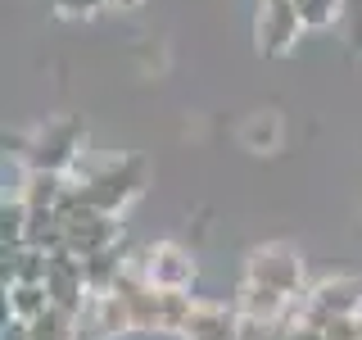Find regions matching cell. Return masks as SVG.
<instances>
[{"label": "cell", "mask_w": 362, "mask_h": 340, "mask_svg": "<svg viewBox=\"0 0 362 340\" xmlns=\"http://www.w3.org/2000/svg\"><path fill=\"white\" fill-rule=\"evenodd\" d=\"M141 268H145V281H150L154 290H190V281H195V259H190V249H181L173 241H158L141 254Z\"/></svg>", "instance_id": "52a82bcc"}, {"label": "cell", "mask_w": 362, "mask_h": 340, "mask_svg": "<svg viewBox=\"0 0 362 340\" xmlns=\"http://www.w3.org/2000/svg\"><path fill=\"white\" fill-rule=\"evenodd\" d=\"M240 313L235 304H213V300H195L186 327H181V340H240Z\"/></svg>", "instance_id": "9c48e42d"}, {"label": "cell", "mask_w": 362, "mask_h": 340, "mask_svg": "<svg viewBox=\"0 0 362 340\" xmlns=\"http://www.w3.org/2000/svg\"><path fill=\"white\" fill-rule=\"evenodd\" d=\"M303 37V18L294 9V0H258V18H254V41L258 55L267 60H281L290 55Z\"/></svg>", "instance_id": "8992f818"}, {"label": "cell", "mask_w": 362, "mask_h": 340, "mask_svg": "<svg viewBox=\"0 0 362 340\" xmlns=\"http://www.w3.org/2000/svg\"><path fill=\"white\" fill-rule=\"evenodd\" d=\"M5 340H32V327H28V322H14V317H9V327H5Z\"/></svg>", "instance_id": "44dd1931"}, {"label": "cell", "mask_w": 362, "mask_h": 340, "mask_svg": "<svg viewBox=\"0 0 362 340\" xmlns=\"http://www.w3.org/2000/svg\"><path fill=\"white\" fill-rule=\"evenodd\" d=\"M109 5H118V9H132V5H141V0H109Z\"/></svg>", "instance_id": "7402d4cb"}, {"label": "cell", "mask_w": 362, "mask_h": 340, "mask_svg": "<svg viewBox=\"0 0 362 340\" xmlns=\"http://www.w3.org/2000/svg\"><path fill=\"white\" fill-rule=\"evenodd\" d=\"M190 309H195V300H190L186 290H158V332H177L181 336Z\"/></svg>", "instance_id": "2e32d148"}, {"label": "cell", "mask_w": 362, "mask_h": 340, "mask_svg": "<svg viewBox=\"0 0 362 340\" xmlns=\"http://www.w3.org/2000/svg\"><path fill=\"white\" fill-rule=\"evenodd\" d=\"M86 322H90V332H95L100 340L132 336V332H136V322H132V304H127V295H118V290L95 295V300H90V309H86Z\"/></svg>", "instance_id": "8fae6325"}, {"label": "cell", "mask_w": 362, "mask_h": 340, "mask_svg": "<svg viewBox=\"0 0 362 340\" xmlns=\"http://www.w3.org/2000/svg\"><path fill=\"white\" fill-rule=\"evenodd\" d=\"M358 313H362V281L358 277H322L299 300V317L313 327H326L335 317H358Z\"/></svg>", "instance_id": "5b68a950"}, {"label": "cell", "mask_w": 362, "mask_h": 340, "mask_svg": "<svg viewBox=\"0 0 362 340\" xmlns=\"http://www.w3.org/2000/svg\"><path fill=\"white\" fill-rule=\"evenodd\" d=\"M54 5V14L59 18H77V23H86V18H95L100 9L109 5V0H50Z\"/></svg>", "instance_id": "d6986e66"}, {"label": "cell", "mask_w": 362, "mask_h": 340, "mask_svg": "<svg viewBox=\"0 0 362 340\" xmlns=\"http://www.w3.org/2000/svg\"><path fill=\"white\" fill-rule=\"evenodd\" d=\"M235 313H240V322H254V327H276L281 317H286L290 300L267 286H254V281H240V290H235Z\"/></svg>", "instance_id": "30bf717a"}, {"label": "cell", "mask_w": 362, "mask_h": 340, "mask_svg": "<svg viewBox=\"0 0 362 340\" xmlns=\"http://www.w3.org/2000/svg\"><path fill=\"white\" fill-rule=\"evenodd\" d=\"M276 340H326L322 327H313V322H303V317H294V322H286L276 332Z\"/></svg>", "instance_id": "ffe728a7"}, {"label": "cell", "mask_w": 362, "mask_h": 340, "mask_svg": "<svg viewBox=\"0 0 362 340\" xmlns=\"http://www.w3.org/2000/svg\"><path fill=\"white\" fill-rule=\"evenodd\" d=\"M145 181H150V164H145L141 154H118V159L95 164V168L82 177V186H73V191L82 196L86 209L118 218V213L145 191Z\"/></svg>", "instance_id": "6da1fadb"}, {"label": "cell", "mask_w": 362, "mask_h": 340, "mask_svg": "<svg viewBox=\"0 0 362 340\" xmlns=\"http://www.w3.org/2000/svg\"><path fill=\"white\" fill-rule=\"evenodd\" d=\"M45 290H50V304L64 313H82L90 309V286H86V272H82V259H73L68 249H59V254H50V277H45Z\"/></svg>", "instance_id": "ba28073f"}, {"label": "cell", "mask_w": 362, "mask_h": 340, "mask_svg": "<svg viewBox=\"0 0 362 340\" xmlns=\"http://www.w3.org/2000/svg\"><path fill=\"white\" fill-rule=\"evenodd\" d=\"M82 123L77 118H50L45 128L28 141V150H23V164L32 168V173H64L77 164V154H82Z\"/></svg>", "instance_id": "3957f363"}, {"label": "cell", "mask_w": 362, "mask_h": 340, "mask_svg": "<svg viewBox=\"0 0 362 340\" xmlns=\"http://www.w3.org/2000/svg\"><path fill=\"white\" fill-rule=\"evenodd\" d=\"M245 281H254V286H267L276 295H286V300H303V259L299 249L290 245H258L254 254L245 259Z\"/></svg>", "instance_id": "277c9868"}, {"label": "cell", "mask_w": 362, "mask_h": 340, "mask_svg": "<svg viewBox=\"0 0 362 340\" xmlns=\"http://www.w3.org/2000/svg\"><path fill=\"white\" fill-rule=\"evenodd\" d=\"M32 327V340H77V317L73 313H64V309H45L37 322H28Z\"/></svg>", "instance_id": "e0dca14e"}, {"label": "cell", "mask_w": 362, "mask_h": 340, "mask_svg": "<svg viewBox=\"0 0 362 340\" xmlns=\"http://www.w3.org/2000/svg\"><path fill=\"white\" fill-rule=\"evenodd\" d=\"M59 218H64V249L73 259H90V254H100V249L118 245V218L86 209L82 196L73 191V181H68V196L59 204Z\"/></svg>", "instance_id": "7a4b0ae2"}, {"label": "cell", "mask_w": 362, "mask_h": 340, "mask_svg": "<svg viewBox=\"0 0 362 340\" xmlns=\"http://www.w3.org/2000/svg\"><path fill=\"white\" fill-rule=\"evenodd\" d=\"M5 300H9V317L14 322H37L50 309V290L45 286H5Z\"/></svg>", "instance_id": "5bb4252c"}, {"label": "cell", "mask_w": 362, "mask_h": 340, "mask_svg": "<svg viewBox=\"0 0 362 340\" xmlns=\"http://www.w3.org/2000/svg\"><path fill=\"white\" fill-rule=\"evenodd\" d=\"M303 28H331V23L344 14V0H294Z\"/></svg>", "instance_id": "ac0fdd59"}, {"label": "cell", "mask_w": 362, "mask_h": 340, "mask_svg": "<svg viewBox=\"0 0 362 340\" xmlns=\"http://www.w3.org/2000/svg\"><path fill=\"white\" fill-rule=\"evenodd\" d=\"M281 141H286V123H281L276 109H258L240 123V145L254 154H276Z\"/></svg>", "instance_id": "4fadbf2b"}, {"label": "cell", "mask_w": 362, "mask_h": 340, "mask_svg": "<svg viewBox=\"0 0 362 340\" xmlns=\"http://www.w3.org/2000/svg\"><path fill=\"white\" fill-rule=\"evenodd\" d=\"M28 222H32V209L18 196H5V209H0V241H5V249H23Z\"/></svg>", "instance_id": "9a60e30c"}, {"label": "cell", "mask_w": 362, "mask_h": 340, "mask_svg": "<svg viewBox=\"0 0 362 340\" xmlns=\"http://www.w3.org/2000/svg\"><path fill=\"white\" fill-rule=\"evenodd\" d=\"M14 196L28 204L32 213H41V209H59L64 196H68V177L64 173H23V186H14Z\"/></svg>", "instance_id": "7c38bea8"}]
</instances>
